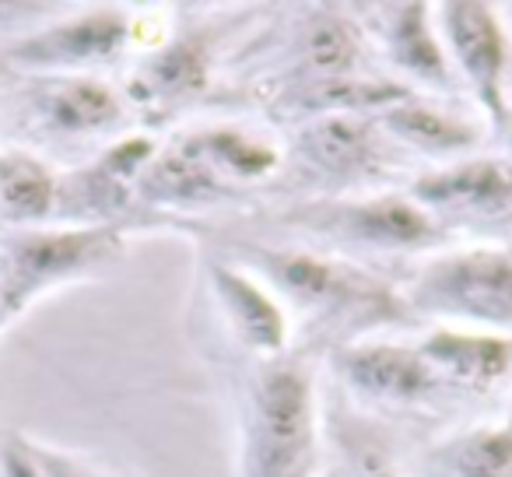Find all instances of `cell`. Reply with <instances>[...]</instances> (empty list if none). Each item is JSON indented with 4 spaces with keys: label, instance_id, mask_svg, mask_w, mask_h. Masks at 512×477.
Here are the masks:
<instances>
[{
    "label": "cell",
    "instance_id": "6da1fadb",
    "mask_svg": "<svg viewBox=\"0 0 512 477\" xmlns=\"http://www.w3.org/2000/svg\"><path fill=\"white\" fill-rule=\"evenodd\" d=\"M428 288L453 309L512 323V253H477L446 264Z\"/></svg>",
    "mask_w": 512,
    "mask_h": 477
},
{
    "label": "cell",
    "instance_id": "7a4b0ae2",
    "mask_svg": "<svg viewBox=\"0 0 512 477\" xmlns=\"http://www.w3.org/2000/svg\"><path fill=\"white\" fill-rule=\"evenodd\" d=\"M260 432H264V474L285 477L295 467L309 432V400L299 372H271L260 393Z\"/></svg>",
    "mask_w": 512,
    "mask_h": 477
},
{
    "label": "cell",
    "instance_id": "3957f363",
    "mask_svg": "<svg viewBox=\"0 0 512 477\" xmlns=\"http://www.w3.org/2000/svg\"><path fill=\"white\" fill-rule=\"evenodd\" d=\"M449 32H453L456 53L467 64L470 78L477 81L484 102L498 106V67H502V36H498L491 15L481 4H453L449 8Z\"/></svg>",
    "mask_w": 512,
    "mask_h": 477
},
{
    "label": "cell",
    "instance_id": "277c9868",
    "mask_svg": "<svg viewBox=\"0 0 512 477\" xmlns=\"http://www.w3.org/2000/svg\"><path fill=\"white\" fill-rule=\"evenodd\" d=\"M351 376L376 393H418L428 386V372L407 351L397 348H369L351 358Z\"/></svg>",
    "mask_w": 512,
    "mask_h": 477
},
{
    "label": "cell",
    "instance_id": "5b68a950",
    "mask_svg": "<svg viewBox=\"0 0 512 477\" xmlns=\"http://www.w3.org/2000/svg\"><path fill=\"white\" fill-rule=\"evenodd\" d=\"M512 193V169L505 165H467L449 176L421 183V197L428 200H474V204H495Z\"/></svg>",
    "mask_w": 512,
    "mask_h": 477
},
{
    "label": "cell",
    "instance_id": "8992f818",
    "mask_svg": "<svg viewBox=\"0 0 512 477\" xmlns=\"http://www.w3.org/2000/svg\"><path fill=\"white\" fill-rule=\"evenodd\" d=\"M218 285H221V292H225L228 306H232L235 316H239L242 330H246L256 344H271L274 348V344L281 341L278 309H274L264 295L256 292L253 285H246L242 278H232V274H225V271L218 274Z\"/></svg>",
    "mask_w": 512,
    "mask_h": 477
},
{
    "label": "cell",
    "instance_id": "52a82bcc",
    "mask_svg": "<svg viewBox=\"0 0 512 477\" xmlns=\"http://www.w3.org/2000/svg\"><path fill=\"white\" fill-rule=\"evenodd\" d=\"M435 358L449 362L470 379H495L509 362V348L498 341H474V337H435L428 344Z\"/></svg>",
    "mask_w": 512,
    "mask_h": 477
},
{
    "label": "cell",
    "instance_id": "ba28073f",
    "mask_svg": "<svg viewBox=\"0 0 512 477\" xmlns=\"http://www.w3.org/2000/svg\"><path fill=\"white\" fill-rule=\"evenodd\" d=\"M358 228L369 239H383V243H414V239L428 235V221L414 207L397 204V200L362 207L358 211Z\"/></svg>",
    "mask_w": 512,
    "mask_h": 477
},
{
    "label": "cell",
    "instance_id": "9c48e42d",
    "mask_svg": "<svg viewBox=\"0 0 512 477\" xmlns=\"http://www.w3.org/2000/svg\"><path fill=\"white\" fill-rule=\"evenodd\" d=\"M306 148L330 169H351L365 158V127L362 123L330 120L306 137Z\"/></svg>",
    "mask_w": 512,
    "mask_h": 477
},
{
    "label": "cell",
    "instance_id": "30bf717a",
    "mask_svg": "<svg viewBox=\"0 0 512 477\" xmlns=\"http://www.w3.org/2000/svg\"><path fill=\"white\" fill-rule=\"evenodd\" d=\"M113 116H116L113 95L99 85H71L57 95V120L71 130L99 127V123L113 120Z\"/></svg>",
    "mask_w": 512,
    "mask_h": 477
},
{
    "label": "cell",
    "instance_id": "8fae6325",
    "mask_svg": "<svg viewBox=\"0 0 512 477\" xmlns=\"http://www.w3.org/2000/svg\"><path fill=\"white\" fill-rule=\"evenodd\" d=\"M309 53H313V64L320 71L341 74L355 64V36H351L348 25L323 18V22H316L313 36H309Z\"/></svg>",
    "mask_w": 512,
    "mask_h": 477
},
{
    "label": "cell",
    "instance_id": "7c38bea8",
    "mask_svg": "<svg viewBox=\"0 0 512 477\" xmlns=\"http://www.w3.org/2000/svg\"><path fill=\"white\" fill-rule=\"evenodd\" d=\"M390 123L425 144H467L470 141V130L456 127V123L442 120V116L428 113V109H400V113L390 116Z\"/></svg>",
    "mask_w": 512,
    "mask_h": 477
},
{
    "label": "cell",
    "instance_id": "4fadbf2b",
    "mask_svg": "<svg viewBox=\"0 0 512 477\" xmlns=\"http://www.w3.org/2000/svg\"><path fill=\"white\" fill-rule=\"evenodd\" d=\"M397 39H400V57H404L411 67H418V71H425V74H439L442 71L439 50H435L432 39H428V32H425L421 8H407L404 11Z\"/></svg>",
    "mask_w": 512,
    "mask_h": 477
},
{
    "label": "cell",
    "instance_id": "5bb4252c",
    "mask_svg": "<svg viewBox=\"0 0 512 477\" xmlns=\"http://www.w3.org/2000/svg\"><path fill=\"white\" fill-rule=\"evenodd\" d=\"M4 193H8V200L18 211L36 214V211H43L46 200H50V183H46V176L36 165L18 162L15 169L4 176Z\"/></svg>",
    "mask_w": 512,
    "mask_h": 477
},
{
    "label": "cell",
    "instance_id": "9a60e30c",
    "mask_svg": "<svg viewBox=\"0 0 512 477\" xmlns=\"http://www.w3.org/2000/svg\"><path fill=\"white\" fill-rule=\"evenodd\" d=\"M278 264V274L288 288L302 295H327L330 285H334V271L320 260H309V257H285V260H274Z\"/></svg>",
    "mask_w": 512,
    "mask_h": 477
},
{
    "label": "cell",
    "instance_id": "2e32d148",
    "mask_svg": "<svg viewBox=\"0 0 512 477\" xmlns=\"http://www.w3.org/2000/svg\"><path fill=\"white\" fill-rule=\"evenodd\" d=\"M158 78L169 88H197L204 81V53H200V46L186 43L165 53L162 64H158Z\"/></svg>",
    "mask_w": 512,
    "mask_h": 477
},
{
    "label": "cell",
    "instance_id": "e0dca14e",
    "mask_svg": "<svg viewBox=\"0 0 512 477\" xmlns=\"http://www.w3.org/2000/svg\"><path fill=\"white\" fill-rule=\"evenodd\" d=\"M207 148H211L221 162L235 165L239 172H264L267 165L274 162V155L267 148H256V144L242 141V137H235V134L211 137V141H207Z\"/></svg>",
    "mask_w": 512,
    "mask_h": 477
},
{
    "label": "cell",
    "instance_id": "ac0fdd59",
    "mask_svg": "<svg viewBox=\"0 0 512 477\" xmlns=\"http://www.w3.org/2000/svg\"><path fill=\"white\" fill-rule=\"evenodd\" d=\"M470 470L481 477H505L512 474V439L509 435H484L470 449Z\"/></svg>",
    "mask_w": 512,
    "mask_h": 477
},
{
    "label": "cell",
    "instance_id": "d6986e66",
    "mask_svg": "<svg viewBox=\"0 0 512 477\" xmlns=\"http://www.w3.org/2000/svg\"><path fill=\"white\" fill-rule=\"evenodd\" d=\"M397 88L383 85H327L320 88L323 102H379V99H397Z\"/></svg>",
    "mask_w": 512,
    "mask_h": 477
}]
</instances>
